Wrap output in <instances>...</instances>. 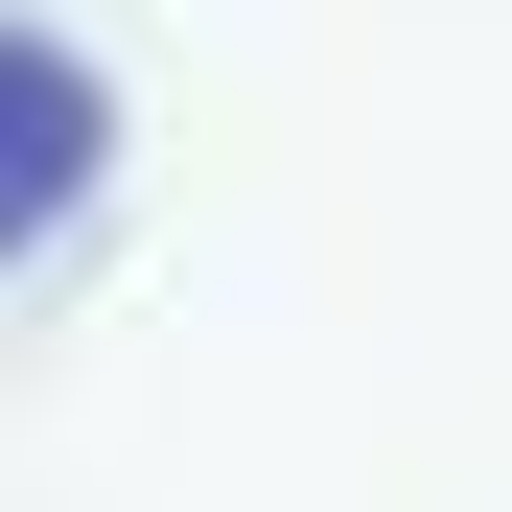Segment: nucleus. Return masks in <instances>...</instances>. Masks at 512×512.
<instances>
[{
  "instance_id": "obj_1",
  "label": "nucleus",
  "mask_w": 512,
  "mask_h": 512,
  "mask_svg": "<svg viewBox=\"0 0 512 512\" xmlns=\"http://www.w3.org/2000/svg\"><path fill=\"white\" fill-rule=\"evenodd\" d=\"M70 187H94V70L24 47V233H70Z\"/></svg>"
}]
</instances>
